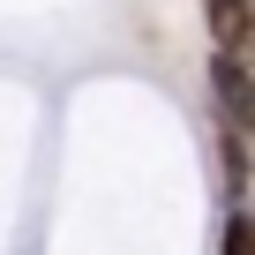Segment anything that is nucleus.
Wrapping results in <instances>:
<instances>
[{
    "label": "nucleus",
    "mask_w": 255,
    "mask_h": 255,
    "mask_svg": "<svg viewBox=\"0 0 255 255\" xmlns=\"http://www.w3.org/2000/svg\"><path fill=\"white\" fill-rule=\"evenodd\" d=\"M218 165H225V195H240L255 180V158H248V135H225L218 128Z\"/></svg>",
    "instance_id": "3"
},
{
    "label": "nucleus",
    "mask_w": 255,
    "mask_h": 255,
    "mask_svg": "<svg viewBox=\"0 0 255 255\" xmlns=\"http://www.w3.org/2000/svg\"><path fill=\"white\" fill-rule=\"evenodd\" d=\"M203 30L225 60L255 68V0H203Z\"/></svg>",
    "instance_id": "2"
},
{
    "label": "nucleus",
    "mask_w": 255,
    "mask_h": 255,
    "mask_svg": "<svg viewBox=\"0 0 255 255\" xmlns=\"http://www.w3.org/2000/svg\"><path fill=\"white\" fill-rule=\"evenodd\" d=\"M210 105H218V128H225V135H255V68L210 53Z\"/></svg>",
    "instance_id": "1"
},
{
    "label": "nucleus",
    "mask_w": 255,
    "mask_h": 255,
    "mask_svg": "<svg viewBox=\"0 0 255 255\" xmlns=\"http://www.w3.org/2000/svg\"><path fill=\"white\" fill-rule=\"evenodd\" d=\"M218 255H255V210H248V203L225 210V225H218Z\"/></svg>",
    "instance_id": "4"
}]
</instances>
